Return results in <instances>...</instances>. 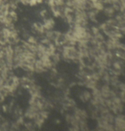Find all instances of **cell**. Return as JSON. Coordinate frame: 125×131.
I'll list each match as a JSON object with an SVG mask.
<instances>
[{"mask_svg":"<svg viewBox=\"0 0 125 131\" xmlns=\"http://www.w3.org/2000/svg\"><path fill=\"white\" fill-rule=\"evenodd\" d=\"M92 32H93L95 34H97L98 32H99V29H98V28L95 27V26H93V27L92 28Z\"/></svg>","mask_w":125,"mask_h":131,"instance_id":"9c48e42d","label":"cell"},{"mask_svg":"<svg viewBox=\"0 0 125 131\" xmlns=\"http://www.w3.org/2000/svg\"><path fill=\"white\" fill-rule=\"evenodd\" d=\"M28 42L30 43H35V40L34 39V38L33 37H30L29 38V39H28Z\"/></svg>","mask_w":125,"mask_h":131,"instance_id":"7c38bea8","label":"cell"},{"mask_svg":"<svg viewBox=\"0 0 125 131\" xmlns=\"http://www.w3.org/2000/svg\"><path fill=\"white\" fill-rule=\"evenodd\" d=\"M115 10L112 7H107L104 9V12H105V14L108 15L109 17H111L112 15L114 14Z\"/></svg>","mask_w":125,"mask_h":131,"instance_id":"3957f363","label":"cell"},{"mask_svg":"<svg viewBox=\"0 0 125 131\" xmlns=\"http://www.w3.org/2000/svg\"><path fill=\"white\" fill-rule=\"evenodd\" d=\"M65 15V18H66L67 21L69 24H71V23H73V17L72 15H71L70 14H68L64 15Z\"/></svg>","mask_w":125,"mask_h":131,"instance_id":"8992f818","label":"cell"},{"mask_svg":"<svg viewBox=\"0 0 125 131\" xmlns=\"http://www.w3.org/2000/svg\"><path fill=\"white\" fill-rule=\"evenodd\" d=\"M43 0H37V3H39V4H41V3H43Z\"/></svg>","mask_w":125,"mask_h":131,"instance_id":"9a60e30c","label":"cell"},{"mask_svg":"<svg viewBox=\"0 0 125 131\" xmlns=\"http://www.w3.org/2000/svg\"><path fill=\"white\" fill-rule=\"evenodd\" d=\"M54 25H55V21L54 19H53L52 18H49L44 20V23H43V26L45 29L49 30V29H52Z\"/></svg>","mask_w":125,"mask_h":131,"instance_id":"6da1fadb","label":"cell"},{"mask_svg":"<svg viewBox=\"0 0 125 131\" xmlns=\"http://www.w3.org/2000/svg\"><path fill=\"white\" fill-rule=\"evenodd\" d=\"M93 3V8L96 9V10H103L104 9V6H103V3L99 1H97L96 2L92 3Z\"/></svg>","mask_w":125,"mask_h":131,"instance_id":"7a4b0ae2","label":"cell"},{"mask_svg":"<svg viewBox=\"0 0 125 131\" xmlns=\"http://www.w3.org/2000/svg\"><path fill=\"white\" fill-rule=\"evenodd\" d=\"M46 10H45V9H44V10H42V11H40V15H41L42 17H44L45 15H46Z\"/></svg>","mask_w":125,"mask_h":131,"instance_id":"30bf717a","label":"cell"},{"mask_svg":"<svg viewBox=\"0 0 125 131\" xmlns=\"http://www.w3.org/2000/svg\"><path fill=\"white\" fill-rule=\"evenodd\" d=\"M37 4V0H28V4H29L31 6H35Z\"/></svg>","mask_w":125,"mask_h":131,"instance_id":"ba28073f","label":"cell"},{"mask_svg":"<svg viewBox=\"0 0 125 131\" xmlns=\"http://www.w3.org/2000/svg\"><path fill=\"white\" fill-rule=\"evenodd\" d=\"M9 15L11 17V18H12V20H14V21H17L18 20V15H17V14L16 13V12L15 10H13L12 11H10L9 12Z\"/></svg>","mask_w":125,"mask_h":131,"instance_id":"5b68a950","label":"cell"},{"mask_svg":"<svg viewBox=\"0 0 125 131\" xmlns=\"http://www.w3.org/2000/svg\"><path fill=\"white\" fill-rule=\"evenodd\" d=\"M51 10L53 11V15H54L55 17H59L61 15V12H60V10L59 9H57L55 8V7H51Z\"/></svg>","mask_w":125,"mask_h":131,"instance_id":"277c9868","label":"cell"},{"mask_svg":"<svg viewBox=\"0 0 125 131\" xmlns=\"http://www.w3.org/2000/svg\"><path fill=\"white\" fill-rule=\"evenodd\" d=\"M106 27H107V24H106V23H103V24H101V26H100V28L104 31L106 29Z\"/></svg>","mask_w":125,"mask_h":131,"instance_id":"8fae6325","label":"cell"},{"mask_svg":"<svg viewBox=\"0 0 125 131\" xmlns=\"http://www.w3.org/2000/svg\"><path fill=\"white\" fill-rule=\"evenodd\" d=\"M48 4L50 7H55V0H48Z\"/></svg>","mask_w":125,"mask_h":131,"instance_id":"52a82bcc","label":"cell"},{"mask_svg":"<svg viewBox=\"0 0 125 131\" xmlns=\"http://www.w3.org/2000/svg\"><path fill=\"white\" fill-rule=\"evenodd\" d=\"M42 42L43 43H48V42H49V40H48V39H44V40H42Z\"/></svg>","mask_w":125,"mask_h":131,"instance_id":"5bb4252c","label":"cell"},{"mask_svg":"<svg viewBox=\"0 0 125 131\" xmlns=\"http://www.w3.org/2000/svg\"><path fill=\"white\" fill-rule=\"evenodd\" d=\"M114 66H115V68H117V69H120V65L118 64H117V63L114 64Z\"/></svg>","mask_w":125,"mask_h":131,"instance_id":"4fadbf2b","label":"cell"}]
</instances>
